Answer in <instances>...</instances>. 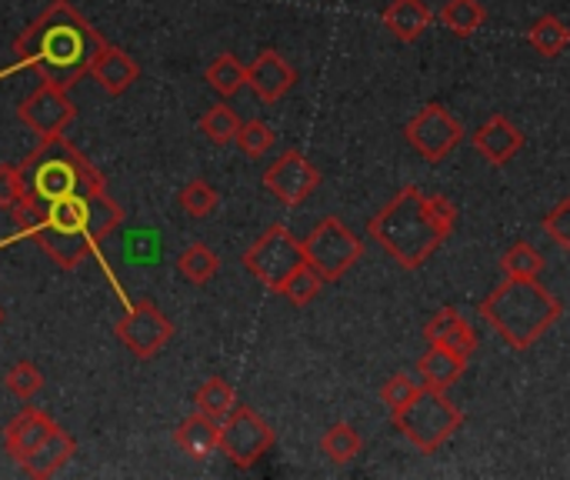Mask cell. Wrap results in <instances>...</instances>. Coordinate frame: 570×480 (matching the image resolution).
Here are the masks:
<instances>
[{"instance_id":"obj_18","label":"cell","mask_w":570,"mask_h":480,"mask_svg":"<svg viewBox=\"0 0 570 480\" xmlns=\"http://www.w3.org/2000/svg\"><path fill=\"white\" fill-rule=\"evenodd\" d=\"M57 424L50 421V414L37 411V408H27L23 414H17L7 428H3V451L7 458H13L17 464L53 431Z\"/></svg>"},{"instance_id":"obj_33","label":"cell","mask_w":570,"mask_h":480,"mask_svg":"<svg viewBox=\"0 0 570 480\" xmlns=\"http://www.w3.org/2000/svg\"><path fill=\"white\" fill-rule=\"evenodd\" d=\"M3 388H7L13 398L30 401V398L43 388V374H40L30 361H20V364L7 368V374H3Z\"/></svg>"},{"instance_id":"obj_20","label":"cell","mask_w":570,"mask_h":480,"mask_svg":"<svg viewBox=\"0 0 570 480\" xmlns=\"http://www.w3.org/2000/svg\"><path fill=\"white\" fill-rule=\"evenodd\" d=\"M468 371V357L441 347V344H431V351L417 361V378H421V388H431V391H451Z\"/></svg>"},{"instance_id":"obj_24","label":"cell","mask_w":570,"mask_h":480,"mask_svg":"<svg viewBox=\"0 0 570 480\" xmlns=\"http://www.w3.org/2000/svg\"><path fill=\"white\" fill-rule=\"evenodd\" d=\"M194 404H197V411H200L204 418H210V421L220 424V421L234 411L237 394H234V388H230L224 378H210V381H204V384L197 388Z\"/></svg>"},{"instance_id":"obj_25","label":"cell","mask_w":570,"mask_h":480,"mask_svg":"<svg viewBox=\"0 0 570 480\" xmlns=\"http://www.w3.org/2000/svg\"><path fill=\"white\" fill-rule=\"evenodd\" d=\"M177 271H180V277L184 281H190V284H197V287H204V284H210L214 281V274L220 271V261H217V254L207 247V244H190L180 257H177Z\"/></svg>"},{"instance_id":"obj_1","label":"cell","mask_w":570,"mask_h":480,"mask_svg":"<svg viewBox=\"0 0 570 480\" xmlns=\"http://www.w3.org/2000/svg\"><path fill=\"white\" fill-rule=\"evenodd\" d=\"M104 43V37L83 20V13L70 3V0H53L17 40H13V53L17 63L0 70H37L40 80L70 90L90 67L94 50Z\"/></svg>"},{"instance_id":"obj_8","label":"cell","mask_w":570,"mask_h":480,"mask_svg":"<svg viewBox=\"0 0 570 480\" xmlns=\"http://www.w3.org/2000/svg\"><path fill=\"white\" fill-rule=\"evenodd\" d=\"M271 444H274L271 424L247 404H234V411L220 421L217 451H224V458L240 471L254 468L271 451Z\"/></svg>"},{"instance_id":"obj_29","label":"cell","mask_w":570,"mask_h":480,"mask_svg":"<svg viewBox=\"0 0 570 480\" xmlns=\"http://www.w3.org/2000/svg\"><path fill=\"white\" fill-rule=\"evenodd\" d=\"M501 271L508 277H524V281H541V271H544V257L528 244V241H518L504 251L501 257Z\"/></svg>"},{"instance_id":"obj_2","label":"cell","mask_w":570,"mask_h":480,"mask_svg":"<svg viewBox=\"0 0 570 480\" xmlns=\"http://www.w3.org/2000/svg\"><path fill=\"white\" fill-rule=\"evenodd\" d=\"M454 224L458 207L448 197L411 184L397 190V197L371 217L367 234L404 271H417L454 234Z\"/></svg>"},{"instance_id":"obj_17","label":"cell","mask_w":570,"mask_h":480,"mask_svg":"<svg viewBox=\"0 0 570 480\" xmlns=\"http://www.w3.org/2000/svg\"><path fill=\"white\" fill-rule=\"evenodd\" d=\"M73 451H77V441L57 424L23 461H20V471L27 474V478H37V480H43V478H53L70 458H73Z\"/></svg>"},{"instance_id":"obj_36","label":"cell","mask_w":570,"mask_h":480,"mask_svg":"<svg viewBox=\"0 0 570 480\" xmlns=\"http://www.w3.org/2000/svg\"><path fill=\"white\" fill-rule=\"evenodd\" d=\"M23 174L13 164H0V210H17L23 204Z\"/></svg>"},{"instance_id":"obj_6","label":"cell","mask_w":570,"mask_h":480,"mask_svg":"<svg viewBox=\"0 0 570 480\" xmlns=\"http://www.w3.org/2000/svg\"><path fill=\"white\" fill-rule=\"evenodd\" d=\"M304 261L324 277V281H341L364 254L361 237L341 221V217H324L314 224V231L301 241Z\"/></svg>"},{"instance_id":"obj_10","label":"cell","mask_w":570,"mask_h":480,"mask_svg":"<svg viewBox=\"0 0 570 480\" xmlns=\"http://www.w3.org/2000/svg\"><path fill=\"white\" fill-rule=\"evenodd\" d=\"M404 137L424 160H444L464 140V127L444 104H428L411 117Z\"/></svg>"},{"instance_id":"obj_23","label":"cell","mask_w":570,"mask_h":480,"mask_svg":"<svg viewBox=\"0 0 570 480\" xmlns=\"http://www.w3.org/2000/svg\"><path fill=\"white\" fill-rule=\"evenodd\" d=\"M204 80H207V87L217 94V97H237L240 90H244V84H247V67L234 57V53H217L214 60H210V67L204 70Z\"/></svg>"},{"instance_id":"obj_32","label":"cell","mask_w":570,"mask_h":480,"mask_svg":"<svg viewBox=\"0 0 570 480\" xmlns=\"http://www.w3.org/2000/svg\"><path fill=\"white\" fill-rule=\"evenodd\" d=\"M234 144H237L250 160H257V157H264V154L277 144V134H274L264 120H240Z\"/></svg>"},{"instance_id":"obj_27","label":"cell","mask_w":570,"mask_h":480,"mask_svg":"<svg viewBox=\"0 0 570 480\" xmlns=\"http://www.w3.org/2000/svg\"><path fill=\"white\" fill-rule=\"evenodd\" d=\"M528 40H531V47H534L541 57H558V53H564V47L570 43V30L561 17H551V13H548V17H538V20L531 23Z\"/></svg>"},{"instance_id":"obj_7","label":"cell","mask_w":570,"mask_h":480,"mask_svg":"<svg viewBox=\"0 0 570 480\" xmlns=\"http://www.w3.org/2000/svg\"><path fill=\"white\" fill-rule=\"evenodd\" d=\"M240 261L267 291H281V284L304 264V247L284 224H274L244 251Z\"/></svg>"},{"instance_id":"obj_22","label":"cell","mask_w":570,"mask_h":480,"mask_svg":"<svg viewBox=\"0 0 570 480\" xmlns=\"http://www.w3.org/2000/svg\"><path fill=\"white\" fill-rule=\"evenodd\" d=\"M217 438H220V424L210 421V418H204L200 411H194V414H190L187 421H180L177 431H174V444H177L184 454L197 458V461H204V458H210V454L217 451Z\"/></svg>"},{"instance_id":"obj_16","label":"cell","mask_w":570,"mask_h":480,"mask_svg":"<svg viewBox=\"0 0 570 480\" xmlns=\"http://www.w3.org/2000/svg\"><path fill=\"white\" fill-rule=\"evenodd\" d=\"M474 147H478V154L488 160V164H494V167H504V164H511L514 157H518V150L524 147V134H521V127L518 124H511L504 114H494L491 120H484L478 130H474Z\"/></svg>"},{"instance_id":"obj_38","label":"cell","mask_w":570,"mask_h":480,"mask_svg":"<svg viewBox=\"0 0 570 480\" xmlns=\"http://www.w3.org/2000/svg\"><path fill=\"white\" fill-rule=\"evenodd\" d=\"M0 324H3V307H0Z\"/></svg>"},{"instance_id":"obj_15","label":"cell","mask_w":570,"mask_h":480,"mask_svg":"<svg viewBox=\"0 0 570 480\" xmlns=\"http://www.w3.org/2000/svg\"><path fill=\"white\" fill-rule=\"evenodd\" d=\"M247 84H250V90L264 104H277V100H284L294 90L297 74H294V67L277 50H261L254 57V63L247 67Z\"/></svg>"},{"instance_id":"obj_21","label":"cell","mask_w":570,"mask_h":480,"mask_svg":"<svg viewBox=\"0 0 570 480\" xmlns=\"http://www.w3.org/2000/svg\"><path fill=\"white\" fill-rule=\"evenodd\" d=\"M381 20H384V27H387L397 40L414 43V40H421L424 30L431 27L434 13H431V7H428L424 0H394V3L384 7Z\"/></svg>"},{"instance_id":"obj_34","label":"cell","mask_w":570,"mask_h":480,"mask_svg":"<svg viewBox=\"0 0 570 480\" xmlns=\"http://www.w3.org/2000/svg\"><path fill=\"white\" fill-rule=\"evenodd\" d=\"M177 200H180V207L190 217H207L217 207V190L207 180H190V184H184V190H180Z\"/></svg>"},{"instance_id":"obj_28","label":"cell","mask_w":570,"mask_h":480,"mask_svg":"<svg viewBox=\"0 0 570 480\" xmlns=\"http://www.w3.org/2000/svg\"><path fill=\"white\" fill-rule=\"evenodd\" d=\"M361 448H364V441L354 424H334L321 438V454L334 464H351L361 454Z\"/></svg>"},{"instance_id":"obj_31","label":"cell","mask_w":570,"mask_h":480,"mask_svg":"<svg viewBox=\"0 0 570 480\" xmlns=\"http://www.w3.org/2000/svg\"><path fill=\"white\" fill-rule=\"evenodd\" d=\"M237 127H240V117H237V110H230L227 104H214V107L200 117V134H204L210 144H217V147L234 144Z\"/></svg>"},{"instance_id":"obj_14","label":"cell","mask_w":570,"mask_h":480,"mask_svg":"<svg viewBox=\"0 0 570 480\" xmlns=\"http://www.w3.org/2000/svg\"><path fill=\"white\" fill-rule=\"evenodd\" d=\"M87 74H90L110 97H120V94H127V90L137 84L140 67H137V60H134L127 50H120V47H114V43L104 40V43L94 50Z\"/></svg>"},{"instance_id":"obj_9","label":"cell","mask_w":570,"mask_h":480,"mask_svg":"<svg viewBox=\"0 0 570 480\" xmlns=\"http://www.w3.org/2000/svg\"><path fill=\"white\" fill-rule=\"evenodd\" d=\"M114 334H117V341H120L134 357L150 361V357H157V354L170 344L174 324H170V317H167L160 307H154L150 301H127V311H124V317L114 324Z\"/></svg>"},{"instance_id":"obj_35","label":"cell","mask_w":570,"mask_h":480,"mask_svg":"<svg viewBox=\"0 0 570 480\" xmlns=\"http://www.w3.org/2000/svg\"><path fill=\"white\" fill-rule=\"evenodd\" d=\"M417 391H421V381H414L411 374H394V378L381 388V401L387 404L391 414H397V411H404V408L417 398Z\"/></svg>"},{"instance_id":"obj_37","label":"cell","mask_w":570,"mask_h":480,"mask_svg":"<svg viewBox=\"0 0 570 480\" xmlns=\"http://www.w3.org/2000/svg\"><path fill=\"white\" fill-rule=\"evenodd\" d=\"M541 227L554 237V244L561 247V251H568L570 247V200L564 197L544 221H541Z\"/></svg>"},{"instance_id":"obj_5","label":"cell","mask_w":570,"mask_h":480,"mask_svg":"<svg viewBox=\"0 0 570 480\" xmlns=\"http://www.w3.org/2000/svg\"><path fill=\"white\" fill-rule=\"evenodd\" d=\"M391 418L397 431L424 454H438L464 424V414L444 398V391H431V388H421L417 398Z\"/></svg>"},{"instance_id":"obj_11","label":"cell","mask_w":570,"mask_h":480,"mask_svg":"<svg viewBox=\"0 0 570 480\" xmlns=\"http://www.w3.org/2000/svg\"><path fill=\"white\" fill-rule=\"evenodd\" d=\"M17 117H20V124H27L37 137H57V134H63V130L73 124L77 104L67 97L63 87H53V84L40 80V87H37L30 97L20 100Z\"/></svg>"},{"instance_id":"obj_19","label":"cell","mask_w":570,"mask_h":480,"mask_svg":"<svg viewBox=\"0 0 570 480\" xmlns=\"http://www.w3.org/2000/svg\"><path fill=\"white\" fill-rule=\"evenodd\" d=\"M424 337H428V344H441V347H448V351H454V354H461V357H471V354L478 351V334H474V327H471L454 307L438 311V314L424 324Z\"/></svg>"},{"instance_id":"obj_30","label":"cell","mask_w":570,"mask_h":480,"mask_svg":"<svg viewBox=\"0 0 570 480\" xmlns=\"http://www.w3.org/2000/svg\"><path fill=\"white\" fill-rule=\"evenodd\" d=\"M324 284H327V281H324V277L307 264V261H304V264H301V267L284 281V284H281V291H277V294H284L294 307H307V304L324 291Z\"/></svg>"},{"instance_id":"obj_4","label":"cell","mask_w":570,"mask_h":480,"mask_svg":"<svg viewBox=\"0 0 570 480\" xmlns=\"http://www.w3.org/2000/svg\"><path fill=\"white\" fill-rule=\"evenodd\" d=\"M478 311L508 341V347L531 351L561 321L564 304L541 281L508 277L481 301Z\"/></svg>"},{"instance_id":"obj_13","label":"cell","mask_w":570,"mask_h":480,"mask_svg":"<svg viewBox=\"0 0 570 480\" xmlns=\"http://www.w3.org/2000/svg\"><path fill=\"white\" fill-rule=\"evenodd\" d=\"M27 237H33L40 244V251L63 271L80 267L87 257L97 254V244L90 241V234L80 224H63V221H43L37 224Z\"/></svg>"},{"instance_id":"obj_26","label":"cell","mask_w":570,"mask_h":480,"mask_svg":"<svg viewBox=\"0 0 570 480\" xmlns=\"http://www.w3.org/2000/svg\"><path fill=\"white\" fill-rule=\"evenodd\" d=\"M441 20H444V27H448L451 33L471 37V33H478V30L484 27L488 10H484L481 0H448L444 10H441Z\"/></svg>"},{"instance_id":"obj_3","label":"cell","mask_w":570,"mask_h":480,"mask_svg":"<svg viewBox=\"0 0 570 480\" xmlns=\"http://www.w3.org/2000/svg\"><path fill=\"white\" fill-rule=\"evenodd\" d=\"M23 174V204L17 210H33L63 197H77V194H90L104 187L100 170L63 137H40V144L23 157L20 164ZM13 210V214H17Z\"/></svg>"},{"instance_id":"obj_12","label":"cell","mask_w":570,"mask_h":480,"mask_svg":"<svg viewBox=\"0 0 570 480\" xmlns=\"http://www.w3.org/2000/svg\"><path fill=\"white\" fill-rule=\"evenodd\" d=\"M264 187L271 190L274 200L284 207H301L317 187H321V170L301 154V150H284L267 170H264Z\"/></svg>"}]
</instances>
